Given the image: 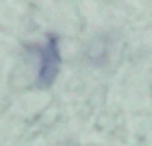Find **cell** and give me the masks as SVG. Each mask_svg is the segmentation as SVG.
<instances>
[{"label": "cell", "mask_w": 152, "mask_h": 146, "mask_svg": "<svg viewBox=\"0 0 152 146\" xmlns=\"http://www.w3.org/2000/svg\"><path fill=\"white\" fill-rule=\"evenodd\" d=\"M40 50V71H38V79L36 84L40 88H48L52 86V81L56 79L58 71H61V50H58V38L50 36L46 40L44 46L38 48Z\"/></svg>", "instance_id": "6da1fadb"}]
</instances>
